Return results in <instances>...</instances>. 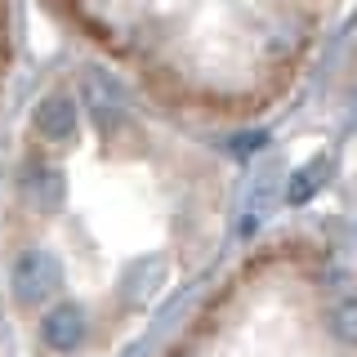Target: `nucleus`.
I'll use <instances>...</instances> for the list:
<instances>
[{
    "instance_id": "f257e3e1",
    "label": "nucleus",
    "mask_w": 357,
    "mask_h": 357,
    "mask_svg": "<svg viewBox=\"0 0 357 357\" xmlns=\"http://www.w3.org/2000/svg\"><path fill=\"white\" fill-rule=\"evenodd\" d=\"M237 165L107 67L31 89L0 152V317L22 357H116L210 282Z\"/></svg>"
},
{
    "instance_id": "f03ea898",
    "label": "nucleus",
    "mask_w": 357,
    "mask_h": 357,
    "mask_svg": "<svg viewBox=\"0 0 357 357\" xmlns=\"http://www.w3.org/2000/svg\"><path fill=\"white\" fill-rule=\"evenodd\" d=\"M143 103L201 134L282 112L321 63L349 0H40Z\"/></svg>"
},
{
    "instance_id": "7ed1b4c3",
    "label": "nucleus",
    "mask_w": 357,
    "mask_h": 357,
    "mask_svg": "<svg viewBox=\"0 0 357 357\" xmlns=\"http://www.w3.org/2000/svg\"><path fill=\"white\" fill-rule=\"evenodd\" d=\"M152 357H353V268L326 228H277L210 277Z\"/></svg>"
},
{
    "instance_id": "20e7f679",
    "label": "nucleus",
    "mask_w": 357,
    "mask_h": 357,
    "mask_svg": "<svg viewBox=\"0 0 357 357\" xmlns=\"http://www.w3.org/2000/svg\"><path fill=\"white\" fill-rule=\"evenodd\" d=\"M14 67H18V5L0 0V126H5V103H9V85H14Z\"/></svg>"
}]
</instances>
